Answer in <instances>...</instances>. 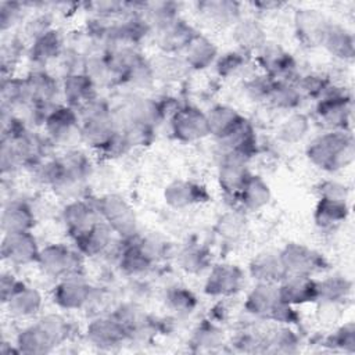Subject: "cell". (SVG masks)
Here are the masks:
<instances>
[{
  "label": "cell",
  "instance_id": "9c48e42d",
  "mask_svg": "<svg viewBox=\"0 0 355 355\" xmlns=\"http://www.w3.org/2000/svg\"><path fill=\"white\" fill-rule=\"evenodd\" d=\"M245 158L233 153H227L219 166L220 187L229 196H239L244 183L250 178Z\"/></svg>",
  "mask_w": 355,
  "mask_h": 355
},
{
  "label": "cell",
  "instance_id": "681fc988",
  "mask_svg": "<svg viewBox=\"0 0 355 355\" xmlns=\"http://www.w3.org/2000/svg\"><path fill=\"white\" fill-rule=\"evenodd\" d=\"M90 6L100 15L110 17V15H114V14H119L126 7V3H121V1H100L98 3L97 1V3H92Z\"/></svg>",
  "mask_w": 355,
  "mask_h": 355
},
{
  "label": "cell",
  "instance_id": "cb8c5ba5",
  "mask_svg": "<svg viewBox=\"0 0 355 355\" xmlns=\"http://www.w3.org/2000/svg\"><path fill=\"white\" fill-rule=\"evenodd\" d=\"M279 301V291L272 283H259L248 294L245 308L254 315L269 318Z\"/></svg>",
  "mask_w": 355,
  "mask_h": 355
},
{
  "label": "cell",
  "instance_id": "f546056e",
  "mask_svg": "<svg viewBox=\"0 0 355 355\" xmlns=\"http://www.w3.org/2000/svg\"><path fill=\"white\" fill-rule=\"evenodd\" d=\"M61 50L62 40L60 33L54 29H50L33 40L31 47V57L33 61L44 64L60 55Z\"/></svg>",
  "mask_w": 355,
  "mask_h": 355
},
{
  "label": "cell",
  "instance_id": "e0dca14e",
  "mask_svg": "<svg viewBox=\"0 0 355 355\" xmlns=\"http://www.w3.org/2000/svg\"><path fill=\"white\" fill-rule=\"evenodd\" d=\"M158 33H159V46L168 51L186 49L191 43V40L198 35L190 25H187L184 21L179 18L159 28Z\"/></svg>",
  "mask_w": 355,
  "mask_h": 355
},
{
  "label": "cell",
  "instance_id": "8d00e7d4",
  "mask_svg": "<svg viewBox=\"0 0 355 355\" xmlns=\"http://www.w3.org/2000/svg\"><path fill=\"white\" fill-rule=\"evenodd\" d=\"M151 261L141 252L137 243L126 247L121 257V268L130 275H137L144 272L150 266Z\"/></svg>",
  "mask_w": 355,
  "mask_h": 355
},
{
  "label": "cell",
  "instance_id": "f6af8a7d",
  "mask_svg": "<svg viewBox=\"0 0 355 355\" xmlns=\"http://www.w3.org/2000/svg\"><path fill=\"white\" fill-rule=\"evenodd\" d=\"M266 344L275 347L273 351H276V352H277V351L290 352V351H291L290 347L295 345V344H297V340H295V336H294L290 330L283 329V330L276 331V333L266 341Z\"/></svg>",
  "mask_w": 355,
  "mask_h": 355
},
{
  "label": "cell",
  "instance_id": "52a82bcc",
  "mask_svg": "<svg viewBox=\"0 0 355 355\" xmlns=\"http://www.w3.org/2000/svg\"><path fill=\"white\" fill-rule=\"evenodd\" d=\"M280 259L286 268L287 275H305L309 276L323 265V258L300 244H288L280 254Z\"/></svg>",
  "mask_w": 355,
  "mask_h": 355
},
{
  "label": "cell",
  "instance_id": "1f68e13d",
  "mask_svg": "<svg viewBox=\"0 0 355 355\" xmlns=\"http://www.w3.org/2000/svg\"><path fill=\"white\" fill-rule=\"evenodd\" d=\"M17 343L18 351L24 354H46L54 347V344L50 341V338L46 336L39 324L22 330L18 336Z\"/></svg>",
  "mask_w": 355,
  "mask_h": 355
},
{
  "label": "cell",
  "instance_id": "d4e9b609",
  "mask_svg": "<svg viewBox=\"0 0 355 355\" xmlns=\"http://www.w3.org/2000/svg\"><path fill=\"white\" fill-rule=\"evenodd\" d=\"M112 229L107 223H94L87 232L75 237L79 251L85 255L93 257L101 254L111 241Z\"/></svg>",
  "mask_w": 355,
  "mask_h": 355
},
{
  "label": "cell",
  "instance_id": "3957f363",
  "mask_svg": "<svg viewBox=\"0 0 355 355\" xmlns=\"http://www.w3.org/2000/svg\"><path fill=\"white\" fill-rule=\"evenodd\" d=\"M37 262L42 269L54 277H68L80 275V257L64 245L53 244L40 251Z\"/></svg>",
  "mask_w": 355,
  "mask_h": 355
},
{
  "label": "cell",
  "instance_id": "ee69618b",
  "mask_svg": "<svg viewBox=\"0 0 355 355\" xmlns=\"http://www.w3.org/2000/svg\"><path fill=\"white\" fill-rule=\"evenodd\" d=\"M244 62L245 61L241 53L230 51L219 58L216 64V69L220 76H230V75H234L244 65Z\"/></svg>",
  "mask_w": 355,
  "mask_h": 355
},
{
  "label": "cell",
  "instance_id": "5bb4252c",
  "mask_svg": "<svg viewBox=\"0 0 355 355\" xmlns=\"http://www.w3.org/2000/svg\"><path fill=\"white\" fill-rule=\"evenodd\" d=\"M94 85L86 73H69L64 83V93L71 108L78 107L85 110L93 104L96 97Z\"/></svg>",
  "mask_w": 355,
  "mask_h": 355
},
{
  "label": "cell",
  "instance_id": "603a6c76",
  "mask_svg": "<svg viewBox=\"0 0 355 355\" xmlns=\"http://www.w3.org/2000/svg\"><path fill=\"white\" fill-rule=\"evenodd\" d=\"M64 220H65L67 229L73 236V239L83 234L94 223H97L96 212L93 211V208L89 204L82 201H75L65 207Z\"/></svg>",
  "mask_w": 355,
  "mask_h": 355
},
{
  "label": "cell",
  "instance_id": "7a4b0ae2",
  "mask_svg": "<svg viewBox=\"0 0 355 355\" xmlns=\"http://www.w3.org/2000/svg\"><path fill=\"white\" fill-rule=\"evenodd\" d=\"M97 208L112 232L128 240L136 234L135 212L122 197L114 194L105 196L98 200Z\"/></svg>",
  "mask_w": 355,
  "mask_h": 355
},
{
  "label": "cell",
  "instance_id": "7402d4cb",
  "mask_svg": "<svg viewBox=\"0 0 355 355\" xmlns=\"http://www.w3.org/2000/svg\"><path fill=\"white\" fill-rule=\"evenodd\" d=\"M33 214L25 202L11 201L3 208L1 229L4 233L29 232L33 226Z\"/></svg>",
  "mask_w": 355,
  "mask_h": 355
},
{
  "label": "cell",
  "instance_id": "60d3db41",
  "mask_svg": "<svg viewBox=\"0 0 355 355\" xmlns=\"http://www.w3.org/2000/svg\"><path fill=\"white\" fill-rule=\"evenodd\" d=\"M301 96L302 94H306V96H311V97H319L322 96L324 92L329 90V86H327V80L320 76V75H308V76H304L298 85H297Z\"/></svg>",
  "mask_w": 355,
  "mask_h": 355
},
{
  "label": "cell",
  "instance_id": "f1b7e54d",
  "mask_svg": "<svg viewBox=\"0 0 355 355\" xmlns=\"http://www.w3.org/2000/svg\"><path fill=\"white\" fill-rule=\"evenodd\" d=\"M241 204L251 211H257L266 205L270 198V190L268 184L259 178L250 175L243 189L239 193Z\"/></svg>",
  "mask_w": 355,
  "mask_h": 355
},
{
  "label": "cell",
  "instance_id": "836d02e7",
  "mask_svg": "<svg viewBox=\"0 0 355 355\" xmlns=\"http://www.w3.org/2000/svg\"><path fill=\"white\" fill-rule=\"evenodd\" d=\"M10 312L15 316H31L35 315L42 306V297L40 294L24 286L18 293H15L11 300L7 302Z\"/></svg>",
  "mask_w": 355,
  "mask_h": 355
},
{
  "label": "cell",
  "instance_id": "ffe728a7",
  "mask_svg": "<svg viewBox=\"0 0 355 355\" xmlns=\"http://www.w3.org/2000/svg\"><path fill=\"white\" fill-rule=\"evenodd\" d=\"M128 331L119 323L116 318L114 319H98L94 320L87 327V337L92 343L101 347H112L121 343Z\"/></svg>",
  "mask_w": 355,
  "mask_h": 355
},
{
  "label": "cell",
  "instance_id": "d6986e66",
  "mask_svg": "<svg viewBox=\"0 0 355 355\" xmlns=\"http://www.w3.org/2000/svg\"><path fill=\"white\" fill-rule=\"evenodd\" d=\"M165 201L173 208H184L208 198L204 187L191 182L178 180L165 189Z\"/></svg>",
  "mask_w": 355,
  "mask_h": 355
},
{
  "label": "cell",
  "instance_id": "4316f807",
  "mask_svg": "<svg viewBox=\"0 0 355 355\" xmlns=\"http://www.w3.org/2000/svg\"><path fill=\"white\" fill-rule=\"evenodd\" d=\"M322 44L338 58L349 60L354 57V37L340 25L329 24Z\"/></svg>",
  "mask_w": 355,
  "mask_h": 355
},
{
  "label": "cell",
  "instance_id": "6da1fadb",
  "mask_svg": "<svg viewBox=\"0 0 355 355\" xmlns=\"http://www.w3.org/2000/svg\"><path fill=\"white\" fill-rule=\"evenodd\" d=\"M312 164L324 171H337L354 159V141L344 130L326 133L315 139L306 150Z\"/></svg>",
  "mask_w": 355,
  "mask_h": 355
},
{
  "label": "cell",
  "instance_id": "ac0fdd59",
  "mask_svg": "<svg viewBox=\"0 0 355 355\" xmlns=\"http://www.w3.org/2000/svg\"><path fill=\"white\" fill-rule=\"evenodd\" d=\"M259 54V64L262 65L265 75L270 76L272 79H282L288 78V75L293 72L295 62L291 54L284 51L280 47H263L261 49Z\"/></svg>",
  "mask_w": 355,
  "mask_h": 355
},
{
  "label": "cell",
  "instance_id": "b9f144b4",
  "mask_svg": "<svg viewBox=\"0 0 355 355\" xmlns=\"http://www.w3.org/2000/svg\"><path fill=\"white\" fill-rule=\"evenodd\" d=\"M22 4L15 1H1L0 3V25L1 31H7L17 24L21 18Z\"/></svg>",
  "mask_w": 355,
  "mask_h": 355
},
{
  "label": "cell",
  "instance_id": "bcb514c9",
  "mask_svg": "<svg viewBox=\"0 0 355 355\" xmlns=\"http://www.w3.org/2000/svg\"><path fill=\"white\" fill-rule=\"evenodd\" d=\"M25 284L18 282L12 275H3L1 276V282H0V290H1V301L4 304H7L11 297L18 293Z\"/></svg>",
  "mask_w": 355,
  "mask_h": 355
},
{
  "label": "cell",
  "instance_id": "2e32d148",
  "mask_svg": "<svg viewBox=\"0 0 355 355\" xmlns=\"http://www.w3.org/2000/svg\"><path fill=\"white\" fill-rule=\"evenodd\" d=\"M207 119L209 135H214L220 140L230 136L245 122V119L236 110L226 105L214 107L207 115Z\"/></svg>",
  "mask_w": 355,
  "mask_h": 355
},
{
  "label": "cell",
  "instance_id": "7bdbcfd3",
  "mask_svg": "<svg viewBox=\"0 0 355 355\" xmlns=\"http://www.w3.org/2000/svg\"><path fill=\"white\" fill-rule=\"evenodd\" d=\"M169 305L179 312H190L196 305L194 295L183 288H175L168 294Z\"/></svg>",
  "mask_w": 355,
  "mask_h": 355
},
{
  "label": "cell",
  "instance_id": "c3c4849f",
  "mask_svg": "<svg viewBox=\"0 0 355 355\" xmlns=\"http://www.w3.org/2000/svg\"><path fill=\"white\" fill-rule=\"evenodd\" d=\"M354 326L352 324H347L344 327H341L333 337H330L331 344L338 345V347H354L355 344V336H354Z\"/></svg>",
  "mask_w": 355,
  "mask_h": 355
},
{
  "label": "cell",
  "instance_id": "7c38bea8",
  "mask_svg": "<svg viewBox=\"0 0 355 355\" xmlns=\"http://www.w3.org/2000/svg\"><path fill=\"white\" fill-rule=\"evenodd\" d=\"M22 82L25 101H31L33 107L49 105L57 94V83L46 72H33L22 79Z\"/></svg>",
  "mask_w": 355,
  "mask_h": 355
},
{
  "label": "cell",
  "instance_id": "4dcf8cb0",
  "mask_svg": "<svg viewBox=\"0 0 355 355\" xmlns=\"http://www.w3.org/2000/svg\"><path fill=\"white\" fill-rule=\"evenodd\" d=\"M184 50L187 64L196 69L209 67L216 57V47L214 43L201 35H197Z\"/></svg>",
  "mask_w": 355,
  "mask_h": 355
},
{
  "label": "cell",
  "instance_id": "d6a6232c",
  "mask_svg": "<svg viewBox=\"0 0 355 355\" xmlns=\"http://www.w3.org/2000/svg\"><path fill=\"white\" fill-rule=\"evenodd\" d=\"M347 215H348L347 201H338V200H330V198L320 197L319 204L316 207L315 219L319 226L327 227V226H333L336 223L345 220Z\"/></svg>",
  "mask_w": 355,
  "mask_h": 355
},
{
  "label": "cell",
  "instance_id": "ab89813d",
  "mask_svg": "<svg viewBox=\"0 0 355 355\" xmlns=\"http://www.w3.org/2000/svg\"><path fill=\"white\" fill-rule=\"evenodd\" d=\"M208 263V254L200 247H187L180 254V265L187 272L196 273L202 270Z\"/></svg>",
  "mask_w": 355,
  "mask_h": 355
},
{
  "label": "cell",
  "instance_id": "30bf717a",
  "mask_svg": "<svg viewBox=\"0 0 355 355\" xmlns=\"http://www.w3.org/2000/svg\"><path fill=\"white\" fill-rule=\"evenodd\" d=\"M90 298V286L80 277L68 276L55 287L54 302L65 309H76L85 305Z\"/></svg>",
  "mask_w": 355,
  "mask_h": 355
},
{
  "label": "cell",
  "instance_id": "74e56055",
  "mask_svg": "<svg viewBox=\"0 0 355 355\" xmlns=\"http://www.w3.org/2000/svg\"><path fill=\"white\" fill-rule=\"evenodd\" d=\"M308 119L305 118V115L302 114H295L293 116H290L282 126L280 129V137L284 141L288 143H295L298 140H301L306 132H308Z\"/></svg>",
  "mask_w": 355,
  "mask_h": 355
},
{
  "label": "cell",
  "instance_id": "7dc6e473",
  "mask_svg": "<svg viewBox=\"0 0 355 355\" xmlns=\"http://www.w3.org/2000/svg\"><path fill=\"white\" fill-rule=\"evenodd\" d=\"M347 187L343 184H338L336 182H326L320 187V197L330 198V200H338V201H347Z\"/></svg>",
  "mask_w": 355,
  "mask_h": 355
},
{
  "label": "cell",
  "instance_id": "9a60e30c",
  "mask_svg": "<svg viewBox=\"0 0 355 355\" xmlns=\"http://www.w3.org/2000/svg\"><path fill=\"white\" fill-rule=\"evenodd\" d=\"M49 135L57 141H68L75 132L80 133L78 128V116L71 107H55L44 119Z\"/></svg>",
  "mask_w": 355,
  "mask_h": 355
},
{
  "label": "cell",
  "instance_id": "5b68a950",
  "mask_svg": "<svg viewBox=\"0 0 355 355\" xmlns=\"http://www.w3.org/2000/svg\"><path fill=\"white\" fill-rule=\"evenodd\" d=\"M39 248L31 232L4 233L1 241L3 259L15 265H26L39 259Z\"/></svg>",
  "mask_w": 355,
  "mask_h": 355
},
{
  "label": "cell",
  "instance_id": "484cf974",
  "mask_svg": "<svg viewBox=\"0 0 355 355\" xmlns=\"http://www.w3.org/2000/svg\"><path fill=\"white\" fill-rule=\"evenodd\" d=\"M234 42L244 51H252L263 49L266 44V36L263 29L252 19H239L233 32Z\"/></svg>",
  "mask_w": 355,
  "mask_h": 355
},
{
  "label": "cell",
  "instance_id": "d590c367",
  "mask_svg": "<svg viewBox=\"0 0 355 355\" xmlns=\"http://www.w3.org/2000/svg\"><path fill=\"white\" fill-rule=\"evenodd\" d=\"M268 100L279 108H294L300 104L301 93L297 86L284 80H276Z\"/></svg>",
  "mask_w": 355,
  "mask_h": 355
},
{
  "label": "cell",
  "instance_id": "8fae6325",
  "mask_svg": "<svg viewBox=\"0 0 355 355\" xmlns=\"http://www.w3.org/2000/svg\"><path fill=\"white\" fill-rule=\"evenodd\" d=\"M243 272L234 265L215 266L205 283V293L209 295H232L240 290Z\"/></svg>",
  "mask_w": 355,
  "mask_h": 355
},
{
  "label": "cell",
  "instance_id": "277c9868",
  "mask_svg": "<svg viewBox=\"0 0 355 355\" xmlns=\"http://www.w3.org/2000/svg\"><path fill=\"white\" fill-rule=\"evenodd\" d=\"M172 130L182 141H194L209 135L208 119L196 107H180L172 115Z\"/></svg>",
  "mask_w": 355,
  "mask_h": 355
},
{
  "label": "cell",
  "instance_id": "4fadbf2b",
  "mask_svg": "<svg viewBox=\"0 0 355 355\" xmlns=\"http://www.w3.org/2000/svg\"><path fill=\"white\" fill-rule=\"evenodd\" d=\"M316 114L324 123L344 129V125L351 114V100L344 93L327 94L319 101Z\"/></svg>",
  "mask_w": 355,
  "mask_h": 355
},
{
  "label": "cell",
  "instance_id": "44dd1931",
  "mask_svg": "<svg viewBox=\"0 0 355 355\" xmlns=\"http://www.w3.org/2000/svg\"><path fill=\"white\" fill-rule=\"evenodd\" d=\"M250 272L254 279L261 283H275L280 282L287 276L286 268L276 254H259L250 265Z\"/></svg>",
  "mask_w": 355,
  "mask_h": 355
},
{
  "label": "cell",
  "instance_id": "f35d334b",
  "mask_svg": "<svg viewBox=\"0 0 355 355\" xmlns=\"http://www.w3.org/2000/svg\"><path fill=\"white\" fill-rule=\"evenodd\" d=\"M37 324L54 345L68 336V323L60 315H47L42 318Z\"/></svg>",
  "mask_w": 355,
  "mask_h": 355
},
{
  "label": "cell",
  "instance_id": "8992f818",
  "mask_svg": "<svg viewBox=\"0 0 355 355\" xmlns=\"http://www.w3.org/2000/svg\"><path fill=\"white\" fill-rule=\"evenodd\" d=\"M329 21L318 10L302 8L297 10L294 17V25L298 39L305 46H319L323 43Z\"/></svg>",
  "mask_w": 355,
  "mask_h": 355
},
{
  "label": "cell",
  "instance_id": "ba28073f",
  "mask_svg": "<svg viewBox=\"0 0 355 355\" xmlns=\"http://www.w3.org/2000/svg\"><path fill=\"white\" fill-rule=\"evenodd\" d=\"M277 291L279 298L290 305L318 300V283L305 275H287Z\"/></svg>",
  "mask_w": 355,
  "mask_h": 355
},
{
  "label": "cell",
  "instance_id": "83f0119b",
  "mask_svg": "<svg viewBox=\"0 0 355 355\" xmlns=\"http://www.w3.org/2000/svg\"><path fill=\"white\" fill-rule=\"evenodd\" d=\"M198 11L215 24H233L240 18V4L229 0H208L197 4Z\"/></svg>",
  "mask_w": 355,
  "mask_h": 355
},
{
  "label": "cell",
  "instance_id": "e575fe53",
  "mask_svg": "<svg viewBox=\"0 0 355 355\" xmlns=\"http://www.w3.org/2000/svg\"><path fill=\"white\" fill-rule=\"evenodd\" d=\"M351 283L343 277H330L318 283V300L324 304H337L347 298Z\"/></svg>",
  "mask_w": 355,
  "mask_h": 355
}]
</instances>
